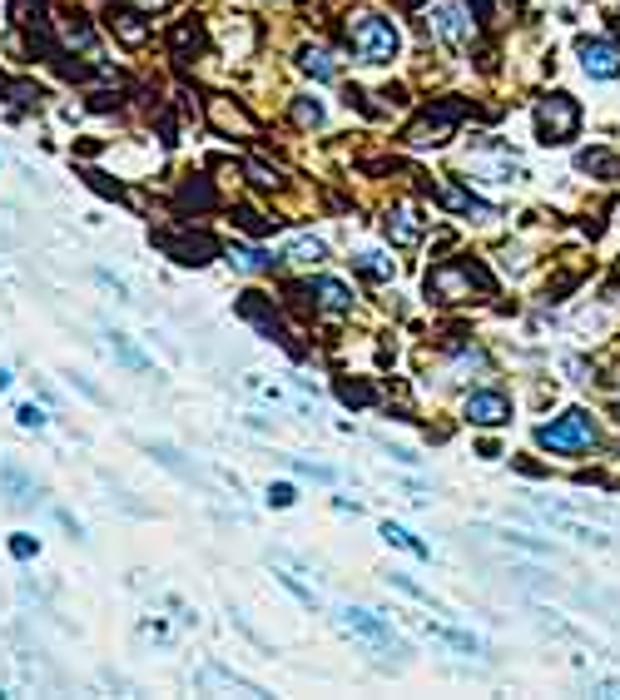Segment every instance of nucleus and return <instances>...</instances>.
Returning a JSON list of instances; mask_svg holds the SVG:
<instances>
[{"instance_id": "nucleus-29", "label": "nucleus", "mask_w": 620, "mask_h": 700, "mask_svg": "<svg viewBox=\"0 0 620 700\" xmlns=\"http://www.w3.org/2000/svg\"><path fill=\"white\" fill-rule=\"evenodd\" d=\"M253 184H263V189H273V184H278V174H268L263 164H253Z\"/></svg>"}, {"instance_id": "nucleus-24", "label": "nucleus", "mask_w": 620, "mask_h": 700, "mask_svg": "<svg viewBox=\"0 0 620 700\" xmlns=\"http://www.w3.org/2000/svg\"><path fill=\"white\" fill-rule=\"evenodd\" d=\"M556 527H561V532H571L576 542H606L601 532H591V527H581V522H566V517H556Z\"/></svg>"}, {"instance_id": "nucleus-17", "label": "nucleus", "mask_w": 620, "mask_h": 700, "mask_svg": "<svg viewBox=\"0 0 620 700\" xmlns=\"http://www.w3.org/2000/svg\"><path fill=\"white\" fill-rule=\"evenodd\" d=\"M110 348L120 353L124 368H134V373H149V358H144V353H139V348H134V343H129L124 333H115V338H110Z\"/></svg>"}, {"instance_id": "nucleus-6", "label": "nucleus", "mask_w": 620, "mask_h": 700, "mask_svg": "<svg viewBox=\"0 0 620 700\" xmlns=\"http://www.w3.org/2000/svg\"><path fill=\"white\" fill-rule=\"evenodd\" d=\"M581 70L591 80H616L620 75V50L606 40H581Z\"/></svg>"}, {"instance_id": "nucleus-10", "label": "nucleus", "mask_w": 620, "mask_h": 700, "mask_svg": "<svg viewBox=\"0 0 620 700\" xmlns=\"http://www.w3.org/2000/svg\"><path fill=\"white\" fill-rule=\"evenodd\" d=\"M308 298H318V308H328V313H348L353 308V288L338 279H313L308 283Z\"/></svg>"}, {"instance_id": "nucleus-26", "label": "nucleus", "mask_w": 620, "mask_h": 700, "mask_svg": "<svg viewBox=\"0 0 620 700\" xmlns=\"http://www.w3.org/2000/svg\"><path fill=\"white\" fill-rule=\"evenodd\" d=\"M268 502H273V507H293V502H298V492H293L288 482H273V487H268Z\"/></svg>"}, {"instance_id": "nucleus-18", "label": "nucleus", "mask_w": 620, "mask_h": 700, "mask_svg": "<svg viewBox=\"0 0 620 700\" xmlns=\"http://www.w3.org/2000/svg\"><path fill=\"white\" fill-rule=\"evenodd\" d=\"M358 269H363L368 279H377V283L392 279V259H382L377 249H363V254H358Z\"/></svg>"}, {"instance_id": "nucleus-21", "label": "nucleus", "mask_w": 620, "mask_h": 700, "mask_svg": "<svg viewBox=\"0 0 620 700\" xmlns=\"http://www.w3.org/2000/svg\"><path fill=\"white\" fill-rule=\"evenodd\" d=\"M229 264H239L244 274H258V269H263L268 259H263L258 249H244V244H234V249H229Z\"/></svg>"}, {"instance_id": "nucleus-19", "label": "nucleus", "mask_w": 620, "mask_h": 700, "mask_svg": "<svg viewBox=\"0 0 620 700\" xmlns=\"http://www.w3.org/2000/svg\"><path fill=\"white\" fill-rule=\"evenodd\" d=\"M303 70H308L313 80H333V75H338L333 60H328V50H303Z\"/></svg>"}, {"instance_id": "nucleus-3", "label": "nucleus", "mask_w": 620, "mask_h": 700, "mask_svg": "<svg viewBox=\"0 0 620 700\" xmlns=\"http://www.w3.org/2000/svg\"><path fill=\"white\" fill-rule=\"evenodd\" d=\"M591 422L586 413H566L561 422H546V427H536V442L541 447H551V452H581V447H591Z\"/></svg>"}, {"instance_id": "nucleus-25", "label": "nucleus", "mask_w": 620, "mask_h": 700, "mask_svg": "<svg viewBox=\"0 0 620 700\" xmlns=\"http://www.w3.org/2000/svg\"><path fill=\"white\" fill-rule=\"evenodd\" d=\"M35 552H40V542H35V537H25V532H15V542H10V557L30 561Z\"/></svg>"}, {"instance_id": "nucleus-14", "label": "nucleus", "mask_w": 620, "mask_h": 700, "mask_svg": "<svg viewBox=\"0 0 620 700\" xmlns=\"http://www.w3.org/2000/svg\"><path fill=\"white\" fill-rule=\"evenodd\" d=\"M382 537H387V542H392V547H402V552H412V557H432V547H427V542H417V537H412V532H407V527H397V522H382Z\"/></svg>"}, {"instance_id": "nucleus-4", "label": "nucleus", "mask_w": 620, "mask_h": 700, "mask_svg": "<svg viewBox=\"0 0 620 700\" xmlns=\"http://www.w3.org/2000/svg\"><path fill=\"white\" fill-rule=\"evenodd\" d=\"M338 626H343V631H353L358 641L377 646V651H392V646H397L392 626H387L377 611H368V606H343V611H338Z\"/></svg>"}, {"instance_id": "nucleus-27", "label": "nucleus", "mask_w": 620, "mask_h": 700, "mask_svg": "<svg viewBox=\"0 0 620 700\" xmlns=\"http://www.w3.org/2000/svg\"><path fill=\"white\" fill-rule=\"evenodd\" d=\"M248 393H258L263 403H283V393H278V388H268L263 378H248Z\"/></svg>"}, {"instance_id": "nucleus-9", "label": "nucleus", "mask_w": 620, "mask_h": 700, "mask_svg": "<svg viewBox=\"0 0 620 700\" xmlns=\"http://www.w3.org/2000/svg\"><path fill=\"white\" fill-rule=\"evenodd\" d=\"M382 229H387V239H392L397 249H412V244L422 239V219H417L412 209H392V214L382 219Z\"/></svg>"}, {"instance_id": "nucleus-11", "label": "nucleus", "mask_w": 620, "mask_h": 700, "mask_svg": "<svg viewBox=\"0 0 620 700\" xmlns=\"http://www.w3.org/2000/svg\"><path fill=\"white\" fill-rule=\"evenodd\" d=\"M452 130H457V115H437V120L412 125V130H407V144H417V149H427V144H447Z\"/></svg>"}, {"instance_id": "nucleus-2", "label": "nucleus", "mask_w": 620, "mask_h": 700, "mask_svg": "<svg viewBox=\"0 0 620 700\" xmlns=\"http://www.w3.org/2000/svg\"><path fill=\"white\" fill-rule=\"evenodd\" d=\"M576 125H581V110L571 105V95H551V100L536 105V135H541V144H566L576 135Z\"/></svg>"}, {"instance_id": "nucleus-12", "label": "nucleus", "mask_w": 620, "mask_h": 700, "mask_svg": "<svg viewBox=\"0 0 620 700\" xmlns=\"http://www.w3.org/2000/svg\"><path fill=\"white\" fill-rule=\"evenodd\" d=\"M283 259H288V264H298V269H313V264H323V259H328V249H323V239L303 234V239H288V244H283Z\"/></svg>"}, {"instance_id": "nucleus-7", "label": "nucleus", "mask_w": 620, "mask_h": 700, "mask_svg": "<svg viewBox=\"0 0 620 700\" xmlns=\"http://www.w3.org/2000/svg\"><path fill=\"white\" fill-rule=\"evenodd\" d=\"M506 418H511V403H506L501 393H472V398H467V422H477V427H501Z\"/></svg>"}, {"instance_id": "nucleus-23", "label": "nucleus", "mask_w": 620, "mask_h": 700, "mask_svg": "<svg viewBox=\"0 0 620 700\" xmlns=\"http://www.w3.org/2000/svg\"><path fill=\"white\" fill-rule=\"evenodd\" d=\"M15 422H20V427H35V432H40V427H45V408H35V403H25V408H15Z\"/></svg>"}, {"instance_id": "nucleus-20", "label": "nucleus", "mask_w": 620, "mask_h": 700, "mask_svg": "<svg viewBox=\"0 0 620 700\" xmlns=\"http://www.w3.org/2000/svg\"><path fill=\"white\" fill-rule=\"evenodd\" d=\"M115 30H120L124 45H144V35H149V30L139 25V15H129V10H120V15H115Z\"/></svg>"}, {"instance_id": "nucleus-28", "label": "nucleus", "mask_w": 620, "mask_h": 700, "mask_svg": "<svg viewBox=\"0 0 620 700\" xmlns=\"http://www.w3.org/2000/svg\"><path fill=\"white\" fill-rule=\"evenodd\" d=\"M293 467H298L303 477H318V482H333V472H328V467H313V462H293Z\"/></svg>"}, {"instance_id": "nucleus-16", "label": "nucleus", "mask_w": 620, "mask_h": 700, "mask_svg": "<svg viewBox=\"0 0 620 700\" xmlns=\"http://www.w3.org/2000/svg\"><path fill=\"white\" fill-rule=\"evenodd\" d=\"M427 631H432L437 641L457 646V651H482V641H477V636H467V631H452V626H437V621H427Z\"/></svg>"}, {"instance_id": "nucleus-1", "label": "nucleus", "mask_w": 620, "mask_h": 700, "mask_svg": "<svg viewBox=\"0 0 620 700\" xmlns=\"http://www.w3.org/2000/svg\"><path fill=\"white\" fill-rule=\"evenodd\" d=\"M348 40H353V50L368 60V65H392L397 60V50H402V35H397V25L392 20H382V15H353L348 20Z\"/></svg>"}, {"instance_id": "nucleus-5", "label": "nucleus", "mask_w": 620, "mask_h": 700, "mask_svg": "<svg viewBox=\"0 0 620 700\" xmlns=\"http://www.w3.org/2000/svg\"><path fill=\"white\" fill-rule=\"evenodd\" d=\"M427 30L447 45V50H462L467 40H472V20H467V10L462 5H432V15H427Z\"/></svg>"}, {"instance_id": "nucleus-8", "label": "nucleus", "mask_w": 620, "mask_h": 700, "mask_svg": "<svg viewBox=\"0 0 620 700\" xmlns=\"http://www.w3.org/2000/svg\"><path fill=\"white\" fill-rule=\"evenodd\" d=\"M0 487H5V497H10L15 507H30V502H40V482H35V477H25L15 462H0Z\"/></svg>"}, {"instance_id": "nucleus-15", "label": "nucleus", "mask_w": 620, "mask_h": 700, "mask_svg": "<svg viewBox=\"0 0 620 700\" xmlns=\"http://www.w3.org/2000/svg\"><path fill=\"white\" fill-rule=\"evenodd\" d=\"M204 681L209 686H224V691H244V696H263V686H253L244 676H234V671H219V666H204Z\"/></svg>"}, {"instance_id": "nucleus-13", "label": "nucleus", "mask_w": 620, "mask_h": 700, "mask_svg": "<svg viewBox=\"0 0 620 700\" xmlns=\"http://www.w3.org/2000/svg\"><path fill=\"white\" fill-rule=\"evenodd\" d=\"M477 283V274H467V269H437L432 279H427V293H442V298H462L467 288Z\"/></svg>"}, {"instance_id": "nucleus-30", "label": "nucleus", "mask_w": 620, "mask_h": 700, "mask_svg": "<svg viewBox=\"0 0 620 700\" xmlns=\"http://www.w3.org/2000/svg\"><path fill=\"white\" fill-rule=\"evenodd\" d=\"M5 388H10V368H0V393H5Z\"/></svg>"}, {"instance_id": "nucleus-22", "label": "nucleus", "mask_w": 620, "mask_h": 700, "mask_svg": "<svg viewBox=\"0 0 620 700\" xmlns=\"http://www.w3.org/2000/svg\"><path fill=\"white\" fill-rule=\"evenodd\" d=\"M293 115H298V125H323V105L318 100H298Z\"/></svg>"}]
</instances>
